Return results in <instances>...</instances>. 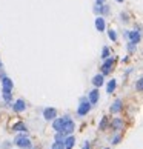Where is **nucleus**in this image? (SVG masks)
<instances>
[{
	"mask_svg": "<svg viewBox=\"0 0 143 149\" xmlns=\"http://www.w3.org/2000/svg\"><path fill=\"white\" fill-rule=\"evenodd\" d=\"M82 149H91V143L89 141H83V145H82Z\"/></svg>",
	"mask_w": 143,
	"mask_h": 149,
	"instance_id": "obj_30",
	"label": "nucleus"
},
{
	"mask_svg": "<svg viewBox=\"0 0 143 149\" xmlns=\"http://www.w3.org/2000/svg\"><path fill=\"white\" fill-rule=\"evenodd\" d=\"M2 95H3V100L6 103L13 102V92H2Z\"/></svg>",
	"mask_w": 143,
	"mask_h": 149,
	"instance_id": "obj_23",
	"label": "nucleus"
},
{
	"mask_svg": "<svg viewBox=\"0 0 143 149\" xmlns=\"http://www.w3.org/2000/svg\"><path fill=\"white\" fill-rule=\"evenodd\" d=\"M115 2H119V3H123V2H125V0H115Z\"/></svg>",
	"mask_w": 143,
	"mask_h": 149,
	"instance_id": "obj_32",
	"label": "nucleus"
},
{
	"mask_svg": "<svg viewBox=\"0 0 143 149\" xmlns=\"http://www.w3.org/2000/svg\"><path fill=\"white\" fill-rule=\"evenodd\" d=\"M135 89H137V92H142L143 91V79H142V77H139L137 81H135Z\"/></svg>",
	"mask_w": 143,
	"mask_h": 149,
	"instance_id": "obj_22",
	"label": "nucleus"
},
{
	"mask_svg": "<svg viewBox=\"0 0 143 149\" xmlns=\"http://www.w3.org/2000/svg\"><path fill=\"white\" fill-rule=\"evenodd\" d=\"M63 120H65V123H63V128H62V132L65 135H71L74 132L75 129V123H74V120L69 117V115H63Z\"/></svg>",
	"mask_w": 143,
	"mask_h": 149,
	"instance_id": "obj_3",
	"label": "nucleus"
},
{
	"mask_svg": "<svg viewBox=\"0 0 143 149\" xmlns=\"http://www.w3.org/2000/svg\"><path fill=\"white\" fill-rule=\"evenodd\" d=\"M57 117V109L56 108H45L43 109V118L46 121H52Z\"/></svg>",
	"mask_w": 143,
	"mask_h": 149,
	"instance_id": "obj_6",
	"label": "nucleus"
},
{
	"mask_svg": "<svg viewBox=\"0 0 143 149\" xmlns=\"http://www.w3.org/2000/svg\"><path fill=\"white\" fill-rule=\"evenodd\" d=\"M96 5H105V0H97Z\"/></svg>",
	"mask_w": 143,
	"mask_h": 149,
	"instance_id": "obj_31",
	"label": "nucleus"
},
{
	"mask_svg": "<svg viewBox=\"0 0 143 149\" xmlns=\"http://www.w3.org/2000/svg\"><path fill=\"white\" fill-rule=\"evenodd\" d=\"M0 69H3V63L2 62H0Z\"/></svg>",
	"mask_w": 143,
	"mask_h": 149,
	"instance_id": "obj_33",
	"label": "nucleus"
},
{
	"mask_svg": "<svg viewBox=\"0 0 143 149\" xmlns=\"http://www.w3.org/2000/svg\"><path fill=\"white\" fill-rule=\"evenodd\" d=\"M74 145H75V137H74L73 134H71V135H66V139H65V141H63L65 149H73Z\"/></svg>",
	"mask_w": 143,
	"mask_h": 149,
	"instance_id": "obj_16",
	"label": "nucleus"
},
{
	"mask_svg": "<svg viewBox=\"0 0 143 149\" xmlns=\"http://www.w3.org/2000/svg\"><path fill=\"white\" fill-rule=\"evenodd\" d=\"M51 149H65L63 143H59V141H54L51 145Z\"/></svg>",
	"mask_w": 143,
	"mask_h": 149,
	"instance_id": "obj_27",
	"label": "nucleus"
},
{
	"mask_svg": "<svg viewBox=\"0 0 143 149\" xmlns=\"http://www.w3.org/2000/svg\"><path fill=\"white\" fill-rule=\"evenodd\" d=\"M120 17H122V20L125 22V23H128V20H129V15H128V14L122 13V14H120Z\"/></svg>",
	"mask_w": 143,
	"mask_h": 149,
	"instance_id": "obj_29",
	"label": "nucleus"
},
{
	"mask_svg": "<svg viewBox=\"0 0 143 149\" xmlns=\"http://www.w3.org/2000/svg\"><path fill=\"white\" fill-rule=\"evenodd\" d=\"M25 109H26V102L23 100V98H19V100H15L13 103V111L14 112L20 114V112H23Z\"/></svg>",
	"mask_w": 143,
	"mask_h": 149,
	"instance_id": "obj_9",
	"label": "nucleus"
},
{
	"mask_svg": "<svg viewBox=\"0 0 143 149\" xmlns=\"http://www.w3.org/2000/svg\"><path fill=\"white\" fill-rule=\"evenodd\" d=\"M108 125H109V120H108V117L105 115V117H102L100 123H98V129H100V131H105V129L108 128Z\"/></svg>",
	"mask_w": 143,
	"mask_h": 149,
	"instance_id": "obj_19",
	"label": "nucleus"
},
{
	"mask_svg": "<svg viewBox=\"0 0 143 149\" xmlns=\"http://www.w3.org/2000/svg\"><path fill=\"white\" fill-rule=\"evenodd\" d=\"M13 131L19 132V134H26V132H28V126H26L23 121H17V123L13 125Z\"/></svg>",
	"mask_w": 143,
	"mask_h": 149,
	"instance_id": "obj_13",
	"label": "nucleus"
},
{
	"mask_svg": "<svg viewBox=\"0 0 143 149\" xmlns=\"http://www.w3.org/2000/svg\"><path fill=\"white\" fill-rule=\"evenodd\" d=\"M125 37L128 38L131 43H134V45H139L140 40H142L140 31H125Z\"/></svg>",
	"mask_w": 143,
	"mask_h": 149,
	"instance_id": "obj_5",
	"label": "nucleus"
},
{
	"mask_svg": "<svg viewBox=\"0 0 143 149\" xmlns=\"http://www.w3.org/2000/svg\"><path fill=\"white\" fill-rule=\"evenodd\" d=\"M91 83L94 88H102L103 85H105V75H102V74H96L94 77H92V80H91Z\"/></svg>",
	"mask_w": 143,
	"mask_h": 149,
	"instance_id": "obj_11",
	"label": "nucleus"
},
{
	"mask_svg": "<svg viewBox=\"0 0 143 149\" xmlns=\"http://www.w3.org/2000/svg\"><path fill=\"white\" fill-rule=\"evenodd\" d=\"M13 88H14V83L9 77H3L2 79V92H13Z\"/></svg>",
	"mask_w": 143,
	"mask_h": 149,
	"instance_id": "obj_7",
	"label": "nucleus"
},
{
	"mask_svg": "<svg viewBox=\"0 0 143 149\" xmlns=\"http://www.w3.org/2000/svg\"><path fill=\"white\" fill-rule=\"evenodd\" d=\"M86 98H88V102H89L91 104H96V103L98 102V98H100V92H98V89H97V88H94L92 91H89V92H88Z\"/></svg>",
	"mask_w": 143,
	"mask_h": 149,
	"instance_id": "obj_10",
	"label": "nucleus"
},
{
	"mask_svg": "<svg viewBox=\"0 0 143 149\" xmlns=\"http://www.w3.org/2000/svg\"><path fill=\"white\" fill-rule=\"evenodd\" d=\"M115 88H117V81H115V79H111L106 83V92L108 94H112L115 91Z\"/></svg>",
	"mask_w": 143,
	"mask_h": 149,
	"instance_id": "obj_18",
	"label": "nucleus"
},
{
	"mask_svg": "<svg viewBox=\"0 0 143 149\" xmlns=\"http://www.w3.org/2000/svg\"><path fill=\"white\" fill-rule=\"evenodd\" d=\"M65 139H66V135H65L62 131H60V132H56V134H54V141L63 143V141H65Z\"/></svg>",
	"mask_w": 143,
	"mask_h": 149,
	"instance_id": "obj_20",
	"label": "nucleus"
},
{
	"mask_svg": "<svg viewBox=\"0 0 143 149\" xmlns=\"http://www.w3.org/2000/svg\"><path fill=\"white\" fill-rule=\"evenodd\" d=\"M122 109H123V102L120 100V98H117V100L109 106V112L111 114H119V112H122Z\"/></svg>",
	"mask_w": 143,
	"mask_h": 149,
	"instance_id": "obj_12",
	"label": "nucleus"
},
{
	"mask_svg": "<svg viewBox=\"0 0 143 149\" xmlns=\"http://www.w3.org/2000/svg\"><path fill=\"white\" fill-rule=\"evenodd\" d=\"M63 123H65L63 117H56V118L52 120V129L56 131V132H60V131H62V128H63Z\"/></svg>",
	"mask_w": 143,
	"mask_h": 149,
	"instance_id": "obj_15",
	"label": "nucleus"
},
{
	"mask_svg": "<svg viewBox=\"0 0 143 149\" xmlns=\"http://www.w3.org/2000/svg\"><path fill=\"white\" fill-rule=\"evenodd\" d=\"M108 37L111 38L112 42H117V32H115L114 29H109V31H108Z\"/></svg>",
	"mask_w": 143,
	"mask_h": 149,
	"instance_id": "obj_26",
	"label": "nucleus"
},
{
	"mask_svg": "<svg viewBox=\"0 0 143 149\" xmlns=\"http://www.w3.org/2000/svg\"><path fill=\"white\" fill-rule=\"evenodd\" d=\"M108 57H111V51H109L108 46H105V48H103V51H102V58L105 60V58H108Z\"/></svg>",
	"mask_w": 143,
	"mask_h": 149,
	"instance_id": "obj_24",
	"label": "nucleus"
},
{
	"mask_svg": "<svg viewBox=\"0 0 143 149\" xmlns=\"http://www.w3.org/2000/svg\"><path fill=\"white\" fill-rule=\"evenodd\" d=\"M94 13L97 15H100V17H103V15H106L109 13V8L106 6V5H96V6H94Z\"/></svg>",
	"mask_w": 143,
	"mask_h": 149,
	"instance_id": "obj_14",
	"label": "nucleus"
},
{
	"mask_svg": "<svg viewBox=\"0 0 143 149\" xmlns=\"http://www.w3.org/2000/svg\"><path fill=\"white\" fill-rule=\"evenodd\" d=\"M11 148H13V141H3L2 143V149H11Z\"/></svg>",
	"mask_w": 143,
	"mask_h": 149,
	"instance_id": "obj_28",
	"label": "nucleus"
},
{
	"mask_svg": "<svg viewBox=\"0 0 143 149\" xmlns=\"http://www.w3.org/2000/svg\"><path fill=\"white\" fill-rule=\"evenodd\" d=\"M122 141V134H115L111 137V145L115 146V145H119V143Z\"/></svg>",
	"mask_w": 143,
	"mask_h": 149,
	"instance_id": "obj_21",
	"label": "nucleus"
},
{
	"mask_svg": "<svg viewBox=\"0 0 143 149\" xmlns=\"http://www.w3.org/2000/svg\"><path fill=\"white\" fill-rule=\"evenodd\" d=\"M96 29L100 31V32H103V31L106 29V22H105V19H103V17H100V15L96 19Z\"/></svg>",
	"mask_w": 143,
	"mask_h": 149,
	"instance_id": "obj_17",
	"label": "nucleus"
},
{
	"mask_svg": "<svg viewBox=\"0 0 143 149\" xmlns=\"http://www.w3.org/2000/svg\"><path fill=\"white\" fill-rule=\"evenodd\" d=\"M105 149H109V148H105Z\"/></svg>",
	"mask_w": 143,
	"mask_h": 149,
	"instance_id": "obj_35",
	"label": "nucleus"
},
{
	"mask_svg": "<svg viewBox=\"0 0 143 149\" xmlns=\"http://www.w3.org/2000/svg\"><path fill=\"white\" fill-rule=\"evenodd\" d=\"M13 145H15L19 149H32V141L26 134H17L14 137Z\"/></svg>",
	"mask_w": 143,
	"mask_h": 149,
	"instance_id": "obj_1",
	"label": "nucleus"
},
{
	"mask_svg": "<svg viewBox=\"0 0 143 149\" xmlns=\"http://www.w3.org/2000/svg\"><path fill=\"white\" fill-rule=\"evenodd\" d=\"M114 63H115V58L114 57H108L103 60V63L100 66V71H102V75H108V74H111V71L114 68Z\"/></svg>",
	"mask_w": 143,
	"mask_h": 149,
	"instance_id": "obj_4",
	"label": "nucleus"
},
{
	"mask_svg": "<svg viewBox=\"0 0 143 149\" xmlns=\"http://www.w3.org/2000/svg\"><path fill=\"white\" fill-rule=\"evenodd\" d=\"M32 149H40V148H34V146H32Z\"/></svg>",
	"mask_w": 143,
	"mask_h": 149,
	"instance_id": "obj_34",
	"label": "nucleus"
},
{
	"mask_svg": "<svg viewBox=\"0 0 143 149\" xmlns=\"http://www.w3.org/2000/svg\"><path fill=\"white\" fill-rule=\"evenodd\" d=\"M126 49H128V52H129V54H133V52H135V49H137V45H134V43L128 42V45H126Z\"/></svg>",
	"mask_w": 143,
	"mask_h": 149,
	"instance_id": "obj_25",
	"label": "nucleus"
},
{
	"mask_svg": "<svg viewBox=\"0 0 143 149\" xmlns=\"http://www.w3.org/2000/svg\"><path fill=\"white\" fill-rule=\"evenodd\" d=\"M91 108H92V104L88 102V98L86 97H80L79 108H77V115H79V117H85V115L89 114Z\"/></svg>",
	"mask_w": 143,
	"mask_h": 149,
	"instance_id": "obj_2",
	"label": "nucleus"
},
{
	"mask_svg": "<svg viewBox=\"0 0 143 149\" xmlns=\"http://www.w3.org/2000/svg\"><path fill=\"white\" fill-rule=\"evenodd\" d=\"M109 128H111L112 131H115V132H117V131H122L123 129V126H125V121L122 120V118H112L111 121H109Z\"/></svg>",
	"mask_w": 143,
	"mask_h": 149,
	"instance_id": "obj_8",
	"label": "nucleus"
}]
</instances>
